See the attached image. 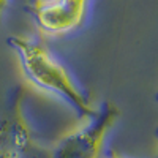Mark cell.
I'll use <instances>...</instances> for the list:
<instances>
[{"instance_id":"cell-1","label":"cell","mask_w":158,"mask_h":158,"mask_svg":"<svg viewBox=\"0 0 158 158\" xmlns=\"http://www.w3.org/2000/svg\"><path fill=\"white\" fill-rule=\"evenodd\" d=\"M6 43L18 54L22 73L29 82L63 100L79 117L92 118L97 114L89 97L74 84L65 67L41 41L15 35Z\"/></svg>"},{"instance_id":"cell-2","label":"cell","mask_w":158,"mask_h":158,"mask_svg":"<svg viewBox=\"0 0 158 158\" xmlns=\"http://www.w3.org/2000/svg\"><path fill=\"white\" fill-rule=\"evenodd\" d=\"M118 108L104 101L87 125L62 138L52 149H43L41 158H100L104 136L115 123Z\"/></svg>"},{"instance_id":"cell-3","label":"cell","mask_w":158,"mask_h":158,"mask_svg":"<svg viewBox=\"0 0 158 158\" xmlns=\"http://www.w3.org/2000/svg\"><path fill=\"white\" fill-rule=\"evenodd\" d=\"M24 94V87H15L0 108V158H33L40 149L22 115Z\"/></svg>"},{"instance_id":"cell-4","label":"cell","mask_w":158,"mask_h":158,"mask_svg":"<svg viewBox=\"0 0 158 158\" xmlns=\"http://www.w3.org/2000/svg\"><path fill=\"white\" fill-rule=\"evenodd\" d=\"M89 0H41L33 6H27L29 15L43 32L67 33L82 24Z\"/></svg>"},{"instance_id":"cell-5","label":"cell","mask_w":158,"mask_h":158,"mask_svg":"<svg viewBox=\"0 0 158 158\" xmlns=\"http://www.w3.org/2000/svg\"><path fill=\"white\" fill-rule=\"evenodd\" d=\"M5 6H6V0H0V18H2V13H3Z\"/></svg>"},{"instance_id":"cell-6","label":"cell","mask_w":158,"mask_h":158,"mask_svg":"<svg viewBox=\"0 0 158 158\" xmlns=\"http://www.w3.org/2000/svg\"><path fill=\"white\" fill-rule=\"evenodd\" d=\"M41 0H29V5L27 6H33V5H36V3H40Z\"/></svg>"},{"instance_id":"cell-7","label":"cell","mask_w":158,"mask_h":158,"mask_svg":"<svg viewBox=\"0 0 158 158\" xmlns=\"http://www.w3.org/2000/svg\"><path fill=\"white\" fill-rule=\"evenodd\" d=\"M109 158H120V156H117V153H114L112 150H109Z\"/></svg>"}]
</instances>
